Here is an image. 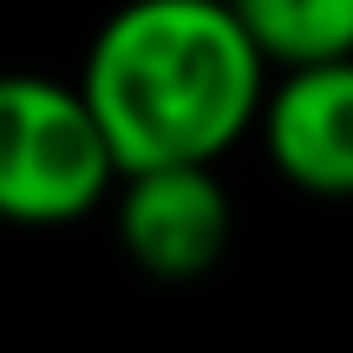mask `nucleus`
<instances>
[{
    "mask_svg": "<svg viewBox=\"0 0 353 353\" xmlns=\"http://www.w3.org/2000/svg\"><path fill=\"white\" fill-rule=\"evenodd\" d=\"M268 65L353 59V0H229Z\"/></svg>",
    "mask_w": 353,
    "mask_h": 353,
    "instance_id": "39448f33",
    "label": "nucleus"
},
{
    "mask_svg": "<svg viewBox=\"0 0 353 353\" xmlns=\"http://www.w3.org/2000/svg\"><path fill=\"white\" fill-rule=\"evenodd\" d=\"M118 183V157L79 79L0 72V223L59 229L92 216Z\"/></svg>",
    "mask_w": 353,
    "mask_h": 353,
    "instance_id": "f03ea898",
    "label": "nucleus"
},
{
    "mask_svg": "<svg viewBox=\"0 0 353 353\" xmlns=\"http://www.w3.org/2000/svg\"><path fill=\"white\" fill-rule=\"evenodd\" d=\"M255 131L294 190L353 196V59L281 65V79L262 92Z\"/></svg>",
    "mask_w": 353,
    "mask_h": 353,
    "instance_id": "20e7f679",
    "label": "nucleus"
},
{
    "mask_svg": "<svg viewBox=\"0 0 353 353\" xmlns=\"http://www.w3.org/2000/svg\"><path fill=\"white\" fill-rule=\"evenodd\" d=\"M118 249L157 281L210 275L229 249V196L216 164H138L118 170Z\"/></svg>",
    "mask_w": 353,
    "mask_h": 353,
    "instance_id": "7ed1b4c3",
    "label": "nucleus"
},
{
    "mask_svg": "<svg viewBox=\"0 0 353 353\" xmlns=\"http://www.w3.org/2000/svg\"><path fill=\"white\" fill-rule=\"evenodd\" d=\"M79 92L118 170L216 164L255 131L268 59L229 0H125L92 33Z\"/></svg>",
    "mask_w": 353,
    "mask_h": 353,
    "instance_id": "f257e3e1",
    "label": "nucleus"
}]
</instances>
